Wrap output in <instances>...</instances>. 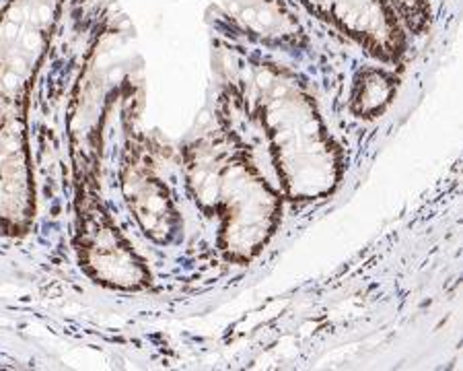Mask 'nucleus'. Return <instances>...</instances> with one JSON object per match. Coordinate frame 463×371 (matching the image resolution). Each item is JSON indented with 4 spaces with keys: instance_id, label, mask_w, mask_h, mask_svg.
<instances>
[{
    "instance_id": "f257e3e1",
    "label": "nucleus",
    "mask_w": 463,
    "mask_h": 371,
    "mask_svg": "<svg viewBox=\"0 0 463 371\" xmlns=\"http://www.w3.org/2000/svg\"><path fill=\"white\" fill-rule=\"evenodd\" d=\"M62 0H6L0 11V235L29 232L35 214L29 108Z\"/></svg>"
},
{
    "instance_id": "f03ea898",
    "label": "nucleus",
    "mask_w": 463,
    "mask_h": 371,
    "mask_svg": "<svg viewBox=\"0 0 463 371\" xmlns=\"http://www.w3.org/2000/svg\"><path fill=\"white\" fill-rule=\"evenodd\" d=\"M194 196L204 209L219 211L222 250L250 258L264 242L272 217V196L251 167L222 143H200L188 161Z\"/></svg>"
},
{
    "instance_id": "7ed1b4c3",
    "label": "nucleus",
    "mask_w": 463,
    "mask_h": 371,
    "mask_svg": "<svg viewBox=\"0 0 463 371\" xmlns=\"http://www.w3.org/2000/svg\"><path fill=\"white\" fill-rule=\"evenodd\" d=\"M260 106L274 137L279 169L295 196H316L334 184L332 148L321 137V126L309 100L279 72L256 74Z\"/></svg>"
},
{
    "instance_id": "20e7f679",
    "label": "nucleus",
    "mask_w": 463,
    "mask_h": 371,
    "mask_svg": "<svg viewBox=\"0 0 463 371\" xmlns=\"http://www.w3.org/2000/svg\"><path fill=\"white\" fill-rule=\"evenodd\" d=\"M309 11L334 21L371 52L393 61L402 52L398 21L383 0H301Z\"/></svg>"
},
{
    "instance_id": "39448f33",
    "label": "nucleus",
    "mask_w": 463,
    "mask_h": 371,
    "mask_svg": "<svg viewBox=\"0 0 463 371\" xmlns=\"http://www.w3.org/2000/svg\"><path fill=\"white\" fill-rule=\"evenodd\" d=\"M124 196L145 235L165 243L177 232V213L167 186L155 174L153 161L145 151H132L124 167Z\"/></svg>"
},
{
    "instance_id": "423d86ee",
    "label": "nucleus",
    "mask_w": 463,
    "mask_h": 371,
    "mask_svg": "<svg viewBox=\"0 0 463 371\" xmlns=\"http://www.w3.org/2000/svg\"><path fill=\"white\" fill-rule=\"evenodd\" d=\"M393 93V81L387 77L385 72L381 71H369L363 77V83L358 87L356 101H358V111H367L373 114L385 106L390 101Z\"/></svg>"
},
{
    "instance_id": "0eeeda50",
    "label": "nucleus",
    "mask_w": 463,
    "mask_h": 371,
    "mask_svg": "<svg viewBox=\"0 0 463 371\" xmlns=\"http://www.w3.org/2000/svg\"><path fill=\"white\" fill-rule=\"evenodd\" d=\"M393 3H398L402 19L408 21L410 27L420 29L427 24V6H424V0H393Z\"/></svg>"
}]
</instances>
